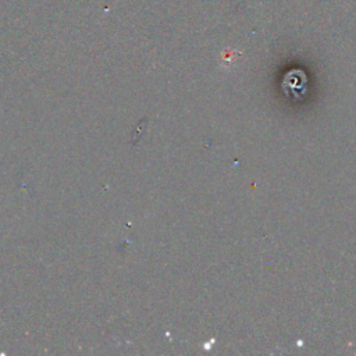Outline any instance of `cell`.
<instances>
[{
    "instance_id": "6da1fadb",
    "label": "cell",
    "mask_w": 356,
    "mask_h": 356,
    "mask_svg": "<svg viewBox=\"0 0 356 356\" xmlns=\"http://www.w3.org/2000/svg\"><path fill=\"white\" fill-rule=\"evenodd\" d=\"M308 79L306 75L301 70H292L287 74V77L283 81V88L287 96L294 99H301L305 93Z\"/></svg>"
}]
</instances>
